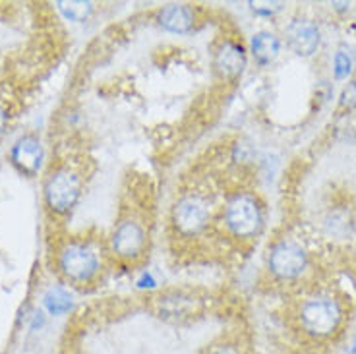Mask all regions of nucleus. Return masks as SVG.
Returning <instances> with one entry per match:
<instances>
[{
  "label": "nucleus",
  "instance_id": "nucleus-4",
  "mask_svg": "<svg viewBox=\"0 0 356 354\" xmlns=\"http://www.w3.org/2000/svg\"><path fill=\"white\" fill-rule=\"evenodd\" d=\"M44 204L56 215H68L81 195V178L72 168L53 170L44 180Z\"/></svg>",
  "mask_w": 356,
  "mask_h": 354
},
{
  "label": "nucleus",
  "instance_id": "nucleus-1",
  "mask_svg": "<svg viewBox=\"0 0 356 354\" xmlns=\"http://www.w3.org/2000/svg\"><path fill=\"white\" fill-rule=\"evenodd\" d=\"M58 271L68 283L88 284L101 269L99 252L86 240H68L56 254Z\"/></svg>",
  "mask_w": 356,
  "mask_h": 354
},
{
  "label": "nucleus",
  "instance_id": "nucleus-18",
  "mask_svg": "<svg viewBox=\"0 0 356 354\" xmlns=\"http://www.w3.org/2000/svg\"><path fill=\"white\" fill-rule=\"evenodd\" d=\"M8 122H10L8 111L4 108V105H0V138L6 134V130H8Z\"/></svg>",
  "mask_w": 356,
  "mask_h": 354
},
{
  "label": "nucleus",
  "instance_id": "nucleus-10",
  "mask_svg": "<svg viewBox=\"0 0 356 354\" xmlns=\"http://www.w3.org/2000/svg\"><path fill=\"white\" fill-rule=\"evenodd\" d=\"M12 163L19 172L35 177L43 165V145L35 136H24L12 147Z\"/></svg>",
  "mask_w": 356,
  "mask_h": 354
},
{
  "label": "nucleus",
  "instance_id": "nucleus-2",
  "mask_svg": "<svg viewBox=\"0 0 356 354\" xmlns=\"http://www.w3.org/2000/svg\"><path fill=\"white\" fill-rule=\"evenodd\" d=\"M298 319L308 335L314 339H327L341 328L343 308L330 294H314L302 302Z\"/></svg>",
  "mask_w": 356,
  "mask_h": 354
},
{
  "label": "nucleus",
  "instance_id": "nucleus-5",
  "mask_svg": "<svg viewBox=\"0 0 356 354\" xmlns=\"http://www.w3.org/2000/svg\"><path fill=\"white\" fill-rule=\"evenodd\" d=\"M170 221L184 236H196L211 221V204L200 194H184L170 209Z\"/></svg>",
  "mask_w": 356,
  "mask_h": 354
},
{
  "label": "nucleus",
  "instance_id": "nucleus-14",
  "mask_svg": "<svg viewBox=\"0 0 356 354\" xmlns=\"http://www.w3.org/2000/svg\"><path fill=\"white\" fill-rule=\"evenodd\" d=\"M192 312H194V300L192 298H186V296L170 298V296H167L163 300V312L161 314L165 318H184V316H190Z\"/></svg>",
  "mask_w": 356,
  "mask_h": 354
},
{
  "label": "nucleus",
  "instance_id": "nucleus-13",
  "mask_svg": "<svg viewBox=\"0 0 356 354\" xmlns=\"http://www.w3.org/2000/svg\"><path fill=\"white\" fill-rule=\"evenodd\" d=\"M43 304L53 316H60L72 308V294L63 287H53L44 292Z\"/></svg>",
  "mask_w": 356,
  "mask_h": 354
},
{
  "label": "nucleus",
  "instance_id": "nucleus-16",
  "mask_svg": "<svg viewBox=\"0 0 356 354\" xmlns=\"http://www.w3.org/2000/svg\"><path fill=\"white\" fill-rule=\"evenodd\" d=\"M350 68H353V61H350V54L345 53V51H339L335 54V76L339 80L347 78L350 74Z\"/></svg>",
  "mask_w": 356,
  "mask_h": 354
},
{
  "label": "nucleus",
  "instance_id": "nucleus-19",
  "mask_svg": "<svg viewBox=\"0 0 356 354\" xmlns=\"http://www.w3.org/2000/svg\"><path fill=\"white\" fill-rule=\"evenodd\" d=\"M348 354H356V343L353 345V348H350V353H348Z\"/></svg>",
  "mask_w": 356,
  "mask_h": 354
},
{
  "label": "nucleus",
  "instance_id": "nucleus-15",
  "mask_svg": "<svg viewBox=\"0 0 356 354\" xmlns=\"http://www.w3.org/2000/svg\"><path fill=\"white\" fill-rule=\"evenodd\" d=\"M58 8L64 14V18L70 22H86L93 12V4L91 2H81V0H72V2H58Z\"/></svg>",
  "mask_w": 356,
  "mask_h": 354
},
{
  "label": "nucleus",
  "instance_id": "nucleus-11",
  "mask_svg": "<svg viewBox=\"0 0 356 354\" xmlns=\"http://www.w3.org/2000/svg\"><path fill=\"white\" fill-rule=\"evenodd\" d=\"M161 27L172 33H184L194 26V10L186 4H169L159 12L157 18Z\"/></svg>",
  "mask_w": 356,
  "mask_h": 354
},
{
  "label": "nucleus",
  "instance_id": "nucleus-7",
  "mask_svg": "<svg viewBox=\"0 0 356 354\" xmlns=\"http://www.w3.org/2000/svg\"><path fill=\"white\" fill-rule=\"evenodd\" d=\"M267 267L281 281H293L306 271L308 267V254L302 244L294 240H281L267 256Z\"/></svg>",
  "mask_w": 356,
  "mask_h": 354
},
{
  "label": "nucleus",
  "instance_id": "nucleus-3",
  "mask_svg": "<svg viewBox=\"0 0 356 354\" xmlns=\"http://www.w3.org/2000/svg\"><path fill=\"white\" fill-rule=\"evenodd\" d=\"M222 219L232 236L241 240L254 239L264 227V207L254 194L238 192L227 200Z\"/></svg>",
  "mask_w": 356,
  "mask_h": 354
},
{
  "label": "nucleus",
  "instance_id": "nucleus-12",
  "mask_svg": "<svg viewBox=\"0 0 356 354\" xmlns=\"http://www.w3.org/2000/svg\"><path fill=\"white\" fill-rule=\"evenodd\" d=\"M250 53L259 64H271L281 53V39L271 31H258L250 41Z\"/></svg>",
  "mask_w": 356,
  "mask_h": 354
},
{
  "label": "nucleus",
  "instance_id": "nucleus-6",
  "mask_svg": "<svg viewBox=\"0 0 356 354\" xmlns=\"http://www.w3.org/2000/svg\"><path fill=\"white\" fill-rule=\"evenodd\" d=\"M111 252L122 262H136L143 256L147 248V230L142 221L126 217L122 221L116 223L115 230L111 232L108 239Z\"/></svg>",
  "mask_w": 356,
  "mask_h": 354
},
{
  "label": "nucleus",
  "instance_id": "nucleus-8",
  "mask_svg": "<svg viewBox=\"0 0 356 354\" xmlns=\"http://www.w3.org/2000/svg\"><path fill=\"white\" fill-rule=\"evenodd\" d=\"M213 68L222 80L238 78L246 68V51L238 41L225 39L213 53Z\"/></svg>",
  "mask_w": 356,
  "mask_h": 354
},
{
  "label": "nucleus",
  "instance_id": "nucleus-17",
  "mask_svg": "<svg viewBox=\"0 0 356 354\" xmlns=\"http://www.w3.org/2000/svg\"><path fill=\"white\" fill-rule=\"evenodd\" d=\"M207 354H241V348L231 343H221V345H215L213 348H209Z\"/></svg>",
  "mask_w": 356,
  "mask_h": 354
},
{
  "label": "nucleus",
  "instance_id": "nucleus-9",
  "mask_svg": "<svg viewBox=\"0 0 356 354\" xmlns=\"http://www.w3.org/2000/svg\"><path fill=\"white\" fill-rule=\"evenodd\" d=\"M289 47L300 56H312L321 43L320 27L310 19H293L285 29Z\"/></svg>",
  "mask_w": 356,
  "mask_h": 354
}]
</instances>
